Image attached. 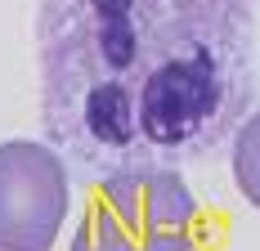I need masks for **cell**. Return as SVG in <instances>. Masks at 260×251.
I'll return each instance as SVG.
<instances>
[{
	"mask_svg": "<svg viewBox=\"0 0 260 251\" xmlns=\"http://www.w3.org/2000/svg\"><path fill=\"white\" fill-rule=\"evenodd\" d=\"M193 238L198 202L180 171L130 166L90 184L72 251H193Z\"/></svg>",
	"mask_w": 260,
	"mask_h": 251,
	"instance_id": "cell-2",
	"label": "cell"
},
{
	"mask_svg": "<svg viewBox=\"0 0 260 251\" xmlns=\"http://www.w3.org/2000/svg\"><path fill=\"white\" fill-rule=\"evenodd\" d=\"M68 166L36 139L0 144V251H50L68 220Z\"/></svg>",
	"mask_w": 260,
	"mask_h": 251,
	"instance_id": "cell-3",
	"label": "cell"
},
{
	"mask_svg": "<svg viewBox=\"0 0 260 251\" xmlns=\"http://www.w3.org/2000/svg\"><path fill=\"white\" fill-rule=\"evenodd\" d=\"M234 184H238V193L260 211V112L247 117L234 135Z\"/></svg>",
	"mask_w": 260,
	"mask_h": 251,
	"instance_id": "cell-4",
	"label": "cell"
},
{
	"mask_svg": "<svg viewBox=\"0 0 260 251\" xmlns=\"http://www.w3.org/2000/svg\"><path fill=\"white\" fill-rule=\"evenodd\" d=\"M247 0H68L63 50L45 45L58 135L104 152H180L215 139L247 72Z\"/></svg>",
	"mask_w": 260,
	"mask_h": 251,
	"instance_id": "cell-1",
	"label": "cell"
}]
</instances>
